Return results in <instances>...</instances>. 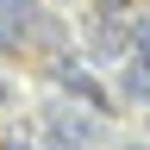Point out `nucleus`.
I'll list each match as a JSON object with an SVG mask.
<instances>
[{"instance_id": "f257e3e1", "label": "nucleus", "mask_w": 150, "mask_h": 150, "mask_svg": "<svg viewBox=\"0 0 150 150\" xmlns=\"http://www.w3.org/2000/svg\"><path fill=\"white\" fill-rule=\"evenodd\" d=\"M50 75H56V88H63V94L88 100V112H106V94L94 88V75H88L81 63H69V56H63V63H50Z\"/></svg>"}, {"instance_id": "f03ea898", "label": "nucleus", "mask_w": 150, "mask_h": 150, "mask_svg": "<svg viewBox=\"0 0 150 150\" xmlns=\"http://www.w3.org/2000/svg\"><path fill=\"white\" fill-rule=\"evenodd\" d=\"M44 125H50V144L56 150H81L94 138V119H88V112H50Z\"/></svg>"}, {"instance_id": "7ed1b4c3", "label": "nucleus", "mask_w": 150, "mask_h": 150, "mask_svg": "<svg viewBox=\"0 0 150 150\" xmlns=\"http://www.w3.org/2000/svg\"><path fill=\"white\" fill-rule=\"evenodd\" d=\"M125 94L131 100H150V50H138V56H125Z\"/></svg>"}, {"instance_id": "20e7f679", "label": "nucleus", "mask_w": 150, "mask_h": 150, "mask_svg": "<svg viewBox=\"0 0 150 150\" xmlns=\"http://www.w3.org/2000/svg\"><path fill=\"white\" fill-rule=\"evenodd\" d=\"M38 19V0H0V25H13V31H25Z\"/></svg>"}, {"instance_id": "39448f33", "label": "nucleus", "mask_w": 150, "mask_h": 150, "mask_svg": "<svg viewBox=\"0 0 150 150\" xmlns=\"http://www.w3.org/2000/svg\"><path fill=\"white\" fill-rule=\"evenodd\" d=\"M94 6H100L106 19H119V13H131V0H94Z\"/></svg>"}, {"instance_id": "423d86ee", "label": "nucleus", "mask_w": 150, "mask_h": 150, "mask_svg": "<svg viewBox=\"0 0 150 150\" xmlns=\"http://www.w3.org/2000/svg\"><path fill=\"white\" fill-rule=\"evenodd\" d=\"M138 50H150V19H144V25H138Z\"/></svg>"}, {"instance_id": "0eeeda50", "label": "nucleus", "mask_w": 150, "mask_h": 150, "mask_svg": "<svg viewBox=\"0 0 150 150\" xmlns=\"http://www.w3.org/2000/svg\"><path fill=\"white\" fill-rule=\"evenodd\" d=\"M0 106H13V81H0Z\"/></svg>"}, {"instance_id": "6e6552de", "label": "nucleus", "mask_w": 150, "mask_h": 150, "mask_svg": "<svg viewBox=\"0 0 150 150\" xmlns=\"http://www.w3.org/2000/svg\"><path fill=\"white\" fill-rule=\"evenodd\" d=\"M112 150H144V144H112Z\"/></svg>"}]
</instances>
